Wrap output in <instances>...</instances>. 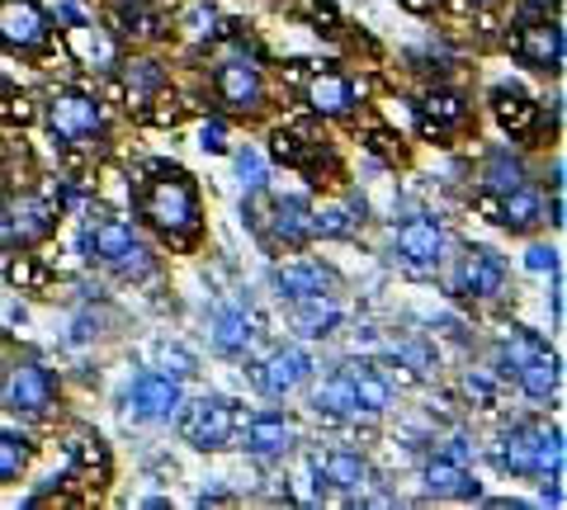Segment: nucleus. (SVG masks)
<instances>
[{
	"instance_id": "1",
	"label": "nucleus",
	"mask_w": 567,
	"mask_h": 510,
	"mask_svg": "<svg viewBox=\"0 0 567 510\" xmlns=\"http://www.w3.org/2000/svg\"><path fill=\"white\" fill-rule=\"evenodd\" d=\"M137 214L147 227H156L171 241H189L199 232V189H194L189 170L181 166H152V180L137 189Z\"/></svg>"
},
{
	"instance_id": "2",
	"label": "nucleus",
	"mask_w": 567,
	"mask_h": 510,
	"mask_svg": "<svg viewBox=\"0 0 567 510\" xmlns=\"http://www.w3.org/2000/svg\"><path fill=\"white\" fill-rule=\"evenodd\" d=\"M85 260H95L100 270H110L118 279H147L152 274V251H147V241H142L133 232V222H95L91 232H85Z\"/></svg>"
},
{
	"instance_id": "3",
	"label": "nucleus",
	"mask_w": 567,
	"mask_h": 510,
	"mask_svg": "<svg viewBox=\"0 0 567 510\" xmlns=\"http://www.w3.org/2000/svg\"><path fill=\"white\" fill-rule=\"evenodd\" d=\"M502 468L516 472V478H548V472H563V435L544 420H525V426L502 435Z\"/></svg>"
},
{
	"instance_id": "4",
	"label": "nucleus",
	"mask_w": 567,
	"mask_h": 510,
	"mask_svg": "<svg viewBox=\"0 0 567 510\" xmlns=\"http://www.w3.org/2000/svg\"><path fill=\"white\" fill-rule=\"evenodd\" d=\"M181 435L194 449H223L237 435V407L227 397H199L181 412Z\"/></svg>"
},
{
	"instance_id": "5",
	"label": "nucleus",
	"mask_w": 567,
	"mask_h": 510,
	"mask_svg": "<svg viewBox=\"0 0 567 510\" xmlns=\"http://www.w3.org/2000/svg\"><path fill=\"white\" fill-rule=\"evenodd\" d=\"M506 374H516L525 397H535V402H548L558 393V360L548 355V345L539 336H529V331H520L516 350H506Z\"/></svg>"
},
{
	"instance_id": "6",
	"label": "nucleus",
	"mask_w": 567,
	"mask_h": 510,
	"mask_svg": "<svg viewBox=\"0 0 567 510\" xmlns=\"http://www.w3.org/2000/svg\"><path fill=\"white\" fill-rule=\"evenodd\" d=\"M48 128L58 133V143L85 147V143H95V137L104 133V110H100V100H91V95H58L48 104Z\"/></svg>"
},
{
	"instance_id": "7",
	"label": "nucleus",
	"mask_w": 567,
	"mask_h": 510,
	"mask_svg": "<svg viewBox=\"0 0 567 510\" xmlns=\"http://www.w3.org/2000/svg\"><path fill=\"white\" fill-rule=\"evenodd\" d=\"M52 232V208L33 195H14L0 204V246L10 251H29Z\"/></svg>"
},
{
	"instance_id": "8",
	"label": "nucleus",
	"mask_w": 567,
	"mask_h": 510,
	"mask_svg": "<svg viewBox=\"0 0 567 510\" xmlns=\"http://www.w3.org/2000/svg\"><path fill=\"white\" fill-rule=\"evenodd\" d=\"M52 33V20L39 0H0V43L14 52H39Z\"/></svg>"
},
{
	"instance_id": "9",
	"label": "nucleus",
	"mask_w": 567,
	"mask_h": 510,
	"mask_svg": "<svg viewBox=\"0 0 567 510\" xmlns=\"http://www.w3.org/2000/svg\"><path fill=\"white\" fill-rule=\"evenodd\" d=\"M251 378H256V388L265 393V397H289V393H298L303 383L312 378V355L308 350H298V345H284V350H275L270 360H260L256 368H251Z\"/></svg>"
},
{
	"instance_id": "10",
	"label": "nucleus",
	"mask_w": 567,
	"mask_h": 510,
	"mask_svg": "<svg viewBox=\"0 0 567 510\" xmlns=\"http://www.w3.org/2000/svg\"><path fill=\"white\" fill-rule=\"evenodd\" d=\"M52 397H58V383H52V374L43 364H14L6 374V407L14 416H43L52 407Z\"/></svg>"
},
{
	"instance_id": "11",
	"label": "nucleus",
	"mask_w": 567,
	"mask_h": 510,
	"mask_svg": "<svg viewBox=\"0 0 567 510\" xmlns=\"http://www.w3.org/2000/svg\"><path fill=\"white\" fill-rule=\"evenodd\" d=\"M393 251L406 270H435L445 260V232L435 218H406L393 237Z\"/></svg>"
},
{
	"instance_id": "12",
	"label": "nucleus",
	"mask_w": 567,
	"mask_h": 510,
	"mask_svg": "<svg viewBox=\"0 0 567 510\" xmlns=\"http://www.w3.org/2000/svg\"><path fill=\"white\" fill-rule=\"evenodd\" d=\"M133 420L142 426H156V420H171L175 412L185 407V393H181V378L171 374H142L133 383Z\"/></svg>"
},
{
	"instance_id": "13",
	"label": "nucleus",
	"mask_w": 567,
	"mask_h": 510,
	"mask_svg": "<svg viewBox=\"0 0 567 510\" xmlns=\"http://www.w3.org/2000/svg\"><path fill=\"white\" fill-rule=\"evenodd\" d=\"M213 91H218V100L227 104V110H237V114H251L260 110V100H265V81H260V66L251 62H223L218 72H213Z\"/></svg>"
},
{
	"instance_id": "14",
	"label": "nucleus",
	"mask_w": 567,
	"mask_h": 510,
	"mask_svg": "<svg viewBox=\"0 0 567 510\" xmlns=\"http://www.w3.org/2000/svg\"><path fill=\"white\" fill-rule=\"evenodd\" d=\"M506 289V266H502V256L496 251H468L464 260H458V270H454V293H464V298H496Z\"/></svg>"
},
{
	"instance_id": "15",
	"label": "nucleus",
	"mask_w": 567,
	"mask_h": 510,
	"mask_svg": "<svg viewBox=\"0 0 567 510\" xmlns=\"http://www.w3.org/2000/svg\"><path fill=\"white\" fill-rule=\"evenodd\" d=\"M516 58L535 72H563V24L558 20H529L516 39Z\"/></svg>"
},
{
	"instance_id": "16",
	"label": "nucleus",
	"mask_w": 567,
	"mask_h": 510,
	"mask_svg": "<svg viewBox=\"0 0 567 510\" xmlns=\"http://www.w3.org/2000/svg\"><path fill=\"white\" fill-rule=\"evenodd\" d=\"M336 274L327 266H317V260H293V266H279L275 270V293L289 298V303H298V298H322L331 293Z\"/></svg>"
},
{
	"instance_id": "17",
	"label": "nucleus",
	"mask_w": 567,
	"mask_h": 510,
	"mask_svg": "<svg viewBox=\"0 0 567 510\" xmlns=\"http://www.w3.org/2000/svg\"><path fill=\"white\" fill-rule=\"evenodd\" d=\"M425 491H431L435 501H477V482L468 478V468L445 459V454H435V459L425 464Z\"/></svg>"
},
{
	"instance_id": "18",
	"label": "nucleus",
	"mask_w": 567,
	"mask_h": 510,
	"mask_svg": "<svg viewBox=\"0 0 567 510\" xmlns=\"http://www.w3.org/2000/svg\"><path fill=\"white\" fill-rule=\"evenodd\" d=\"M246 454H256V459H275V454H284L293 445V426H289V416H279V412H260L246 420Z\"/></svg>"
},
{
	"instance_id": "19",
	"label": "nucleus",
	"mask_w": 567,
	"mask_h": 510,
	"mask_svg": "<svg viewBox=\"0 0 567 510\" xmlns=\"http://www.w3.org/2000/svg\"><path fill=\"white\" fill-rule=\"evenodd\" d=\"M506 227V232H535V227L544 222V199H539V189L535 185H516V189H506L502 195V218H496Z\"/></svg>"
},
{
	"instance_id": "20",
	"label": "nucleus",
	"mask_w": 567,
	"mask_h": 510,
	"mask_svg": "<svg viewBox=\"0 0 567 510\" xmlns=\"http://www.w3.org/2000/svg\"><path fill=\"white\" fill-rule=\"evenodd\" d=\"M308 104L317 114H327V118H341V114H350V104H354V85L341 72H317L308 81Z\"/></svg>"
},
{
	"instance_id": "21",
	"label": "nucleus",
	"mask_w": 567,
	"mask_h": 510,
	"mask_svg": "<svg viewBox=\"0 0 567 510\" xmlns=\"http://www.w3.org/2000/svg\"><path fill=\"white\" fill-rule=\"evenodd\" d=\"M350 374V388H354V416H383L388 402H393V388H388V378L379 374V368H346Z\"/></svg>"
},
{
	"instance_id": "22",
	"label": "nucleus",
	"mask_w": 567,
	"mask_h": 510,
	"mask_svg": "<svg viewBox=\"0 0 567 510\" xmlns=\"http://www.w3.org/2000/svg\"><path fill=\"white\" fill-rule=\"evenodd\" d=\"M317 468H322L327 487L350 491V497H360V491L369 487V464H364L354 449H331V454H327V464H317Z\"/></svg>"
},
{
	"instance_id": "23",
	"label": "nucleus",
	"mask_w": 567,
	"mask_h": 510,
	"mask_svg": "<svg viewBox=\"0 0 567 510\" xmlns=\"http://www.w3.org/2000/svg\"><path fill=\"white\" fill-rule=\"evenodd\" d=\"M251 341H256V322L246 312L223 308L213 316V350H218V355H241Z\"/></svg>"
},
{
	"instance_id": "24",
	"label": "nucleus",
	"mask_w": 567,
	"mask_h": 510,
	"mask_svg": "<svg viewBox=\"0 0 567 510\" xmlns=\"http://www.w3.org/2000/svg\"><path fill=\"white\" fill-rule=\"evenodd\" d=\"M293 326L303 331V336H331V331L341 326V308L331 303V293L298 298V303H293Z\"/></svg>"
},
{
	"instance_id": "25",
	"label": "nucleus",
	"mask_w": 567,
	"mask_h": 510,
	"mask_svg": "<svg viewBox=\"0 0 567 510\" xmlns=\"http://www.w3.org/2000/svg\"><path fill=\"white\" fill-rule=\"evenodd\" d=\"M275 237L284 246H308L312 241V208L303 199H275Z\"/></svg>"
},
{
	"instance_id": "26",
	"label": "nucleus",
	"mask_w": 567,
	"mask_h": 510,
	"mask_svg": "<svg viewBox=\"0 0 567 510\" xmlns=\"http://www.w3.org/2000/svg\"><path fill=\"white\" fill-rule=\"evenodd\" d=\"M492 114L502 118V128L520 133V128H529V118H535V104H529V95L516 91V85H496L492 91Z\"/></svg>"
},
{
	"instance_id": "27",
	"label": "nucleus",
	"mask_w": 567,
	"mask_h": 510,
	"mask_svg": "<svg viewBox=\"0 0 567 510\" xmlns=\"http://www.w3.org/2000/svg\"><path fill=\"white\" fill-rule=\"evenodd\" d=\"M483 185L496 189V195H506V189H516L525 185V166H520V156L516 152H492L487 156V166H483Z\"/></svg>"
},
{
	"instance_id": "28",
	"label": "nucleus",
	"mask_w": 567,
	"mask_h": 510,
	"mask_svg": "<svg viewBox=\"0 0 567 510\" xmlns=\"http://www.w3.org/2000/svg\"><path fill=\"white\" fill-rule=\"evenodd\" d=\"M317 412H327V416H354V388H350L346 368L322 383V393H317Z\"/></svg>"
},
{
	"instance_id": "29",
	"label": "nucleus",
	"mask_w": 567,
	"mask_h": 510,
	"mask_svg": "<svg viewBox=\"0 0 567 510\" xmlns=\"http://www.w3.org/2000/svg\"><path fill=\"white\" fill-rule=\"evenodd\" d=\"M29 459H33V445H29V439L14 435V430H0V482L20 478Z\"/></svg>"
},
{
	"instance_id": "30",
	"label": "nucleus",
	"mask_w": 567,
	"mask_h": 510,
	"mask_svg": "<svg viewBox=\"0 0 567 510\" xmlns=\"http://www.w3.org/2000/svg\"><path fill=\"white\" fill-rule=\"evenodd\" d=\"M162 85H166V72L156 62H133L128 66V95H133V104H142L152 91H162Z\"/></svg>"
},
{
	"instance_id": "31",
	"label": "nucleus",
	"mask_w": 567,
	"mask_h": 510,
	"mask_svg": "<svg viewBox=\"0 0 567 510\" xmlns=\"http://www.w3.org/2000/svg\"><path fill=\"white\" fill-rule=\"evenodd\" d=\"M364 218H350V208H322L312 214V237H350Z\"/></svg>"
},
{
	"instance_id": "32",
	"label": "nucleus",
	"mask_w": 567,
	"mask_h": 510,
	"mask_svg": "<svg viewBox=\"0 0 567 510\" xmlns=\"http://www.w3.org/2000/svg\"><path fill=\"white\" fill-rule=\"evenodd\" d=\"M233 162H237L241 185L251 189V195H260V189H265V156H260L251 143H246V147H237V152H233Z\"/></svg>"
},
{
	"instance_id": "33",
	"label": "nucleus",
	"mask_w": 567,
	"mask_h": 510,
	"mask_svg": "<svg viewBox=\"0 0 567 510\" xmlns=\"http://www.w3.org/2000/svg\"><path fill=\"white\" fill-rule=\"evenodd\" d=\"M431 114H435V133L458 128V123L468 118V110H464V100H458V95H435L431 100Z\"/></svg>"
},
{
	"instance_id": "34",
	"label": "nucleus",
	"mask_w": 567,
	"mask_h": 510,
	"mask_svg": "<svg viewBox=\"0 0 567 510\" xmlns=\"http://www.w3.org/2000/svg\"><path fill=\"white\" fill-rule=\"evenodd\" d=\"M525 270L529 274H558V251H554V246H544V241H535L525 251Z\"/></svg>"
},
{
	"instance_id": "35",
	"label": "nucleus",
	"mask_w": 567,
	"mask_h": 510,
	"mask_svg": "<svg viewBox=\"0 0 567 510\" xmlns=\"http://www.w3.org/2000/svg\"><path fill=\"white\" fill-rule=\"evenodd\" d=\"M199 147H204L208 156H223V152H233V147H227V123H218V118H213V123H204V128H199Z\"/></svg>"
},
{
	"instance_id": "36",
	"label": "nucleus",
	"mask_w": 567,
	"mask_h": 510,
	"mask_svg": "<svg viewBox=\"0 0 567 510\" xmlns=\"http://www.w3.org/2000/svg\"><path fill=\"white\" fill-rule=\"evenodd\" d=\"M402 360L412 364L416 374H431V368H435V350L425 345V341H406V345H402Z\"/></svg>"
},
{
	"instance_id": "37",
	"label": "nucleus",
	"mask_w": 567,
	"mask_h": 510,
	"mask_svg": "<svg viewBox=\"0 0 567 510\" xmlns=\"http://www.w3.org/2000/svg\"><path fill=\"white\" fill-rule=\"evenodd\" d=\"M213 24H218V10H208V6H199V10L185 14V29H189V33H213Z\"/></svg>"
},
{
	"instance_id": "38",
	"label": "nucleus",
	"mask_w": 567,
	"mask_h": 510,
	"mask_svg": "<svg viewBox=\"0 0 567 510\" xmlns=\"http://www.w3.org/2000/svg\"><path fill=\"white\" fill-rule=\"evenodd\" d=\"M468 454H473V445H468V439H445V459H454V464H468Z\"/></svg>"
},
{
	"instance_id": "39",
	"label": "nucleus",
	"mask_w": 567,
	"mask_h": 510,
	"mask_svg": "<svg viewBox=\"0 0 567 510\" xmlns=\"http://www.w3.org/2000/svg\"><path fill=\"white\" fill-rule=\"evenodd\" d=\"M62 20H66V24H85V20H81V10H76V6H62Z\"/></svg>"
}]
</instances>
